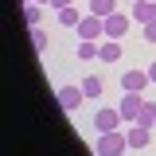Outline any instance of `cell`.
Here are the masks:
<instances>
[{"instance_id":"cell-1","label":"cell","mask_w":156,"mask_h":156,"mask_svg":"<svg viewBox=\"0 0 156 156\" xmlns=\"http://www.w3.org/2000/svg\"><path fill=\"white\" fill-rule=\"evenodd\" d=\"M129 148V136L121 133V129H113V133H98V140H94V152L98 156H121Z\"/></svg>"},{"instance_id":"cell-2","label":"cell","mask_w":156,"mask_h":156,"mask_svg":"<svg viewBox=\"0 0 156 156\" xmlns=\"http://www.w3.org/2000/svg\"><path fill=\"white\" fill-rule=\"evenodd\" d=\"M144 101H148L144 94H129V90H125V94H121V101H117V109H121V117H125V121H136V117H140V109H144Z\"/></svg>"},{"instance_id":"cell-3","label":"cell","mask_w":156,"mask_h":156,"mask_svg":"<svg viewBox=\"0 0 156 156\" xmlns=\"http://www.w3.org/2000/svg\"><path fill=\"white\" fill-rule=\"evenodd\" d=\"M121 109H98L94 113V129L98 133H113V129H121Z\"/></svg>"},{"instance_id":"cell-4","label":"cell","mask_w":156,"mask_h":156,"mask_svg":"<svg viewBox=\"0 0 156 156\" xmlns=\"http://www.w3.org/2000/svg\"><path fill=\"white\" fill-rule=\"evenodd\" d=\"M78 35H82V39H94V43H98V35H105V20L94 16V12H90V16H82V23H78Z\"/></svg>"},{"instance_id":"cell-5","label":"cell","mask_w":156,"mask_h":156,"mask_svg":"<svg viewBox=\"0 0 156 156\" xmlns=\"http://www.w3.org/2000/svg\"><path fill=\"white\" fill-rule=\"evenodd\" d=\"M152 78H148V70H125L121 74V86L129 90V94H144V86H148Z\"/></svg>"},{"instance_id":"cell-6","label":"cell","mask_w":156,"mask_h":156,"mask_svg":"<svg viewBox=\"0 0 156 156\" xmlns=\"http://www.w3.org/2000/svg\"><path fill=\"white\" fill-rule=\"evenodd\" d=\"M129 23H133V16H121V12L105 16V39H121L125 31H129Z\"/></svg>"},{"instance_id":"cell-7","label":"cell","mask_w":156,"mask_h":156,"mask_svg":"<svg viewBox=\"0 0 156 156\" xmlns=\"http://www.w3.org/2000/svg\"><path fill=\"white\" fill-rule=\"evenodd\" d=\"M82 101H86L82 86H62V90H58V105H62V109H78Z\"/></svg>"},{"instance_id":"cell-8","label":"cell","mask_w":156,"mask_h":156,"mask_svg":"<svg viewBox=\"0 0 156 156\" xmlns=\"http://www.w3.org/2000/svg\"><path fill=\"white\" fill-rule=\"evenodd\" d=\"M129 16H133L136 23L144 27L148 20H156V0H136V4H133V12H129Z\"/></svg>"},{"instance_id":"cell-9","label":"cell","mask_w":156,"mask_h":156,"mask_svg":"<svg viewBox=\"0 0 156 156\" xmlns=\"http://www.w3.org/2000/svg\"><path fill=\"white\" fill-rule=\"evenodd\" d=\"M152 133H156V129H148V125H136V121H133V129L125 133V136H129V148H144V144L152 140Z\"/></svg>"},{"instance_id":"cell-10","label":"cell","mask_w":156,"mask_h":156,"mask_svg":"<svg viewBox=\"0 0 156 156\" xmlns=\"http://www.w3.org/2000/svg\"><path fill=\"white\" fill-rule=\"evenodd\" d=\"M98 58H101V62H117V58H121V47H117V39H105V43L98 47Z\"/></svg>"},{"instance_id":"cell-11","label":"cell","mask_w":156,"mask_h":156,"mask_svg":"<svg viewBox=\"0 0 156 156\" xmlns=\"http://www.w3.org/2000/svg\"><path fill=\"white\" fill-rule=\"evenodd\" d=\"M90 12L105 20V16H113V12H117V0H90Z\"/></svg>"},{"instance_id":"cell-12","label":"cell","mask_w":156,"mask_h":156,"mask_svg":"<svg viewBox=\"0 0 156 156\" xmlns=\"http://www.w3.org/2000/svg\"><path fill=\"white\" fill-rule=\"evenodd\" d=\"M55 16H58V23H62V27H78V23H82V16H78L74 4H70V8H62V12H55Z\"/></svg>"},{"instance_id":"cell-13","label":"cell","mask_w":156,"mask_h":156,"mask_svg":"<svg viewBox=\"0 0 156 156\" xmlns=\"http://www.w3.org/2000/svg\"><path fill=\"white\" fill-rule=\"evenodd\" d=\"M23 20H27V27H39V20H43V4H23Z\"/></svg>"},{"instance_id":"cell-14","label":"cell","mask_w":156,"mask_h":156,"mask_svg":"<svg viewBox=\"0 0 156 156\" xmlns=\"http://www.w3.org/2000/svg\"><path fill=\"white\" fill-rule=\"evenodd\" d=\"M82 94H86V98H98V94H101V78L86 74V78H82Z\"/></svg>"},{"instance_id":"cell-15","label":"cell","mask_w":156,"mask_h":156,"mask_svg":"<svg viewBox=\"0 0 156 156\" xmlns=\"http://www.w3.org/2000/svg\"><path fill=\"white\" fill-rule=\"evenodd\" d=\"M98 47H101V43H94V39H82V43H78V58H98Z\"/></svg>"},{"instance_id":"cell-16","label":"cell","mask_w":156,"mask_h":156,"mask_svg":"<svg viewBox=\"0 0 156 156\" xmlns=\"http://www.w3.org/2000/svg\"><path fill=\"white\" fill-rule=\"evenodd\" d=\"M31 43H35V51H47V31L43 27H31Z\"/></svg>"},{"instance_id":"cell-17","label":"cell","mask_w":156,"mask_h":156,"mask_svg":"<svg viewBox=\"0 0 156 156\" xmlns=\"http://www.w3.org/2000/svg\"><path fill=\"white\" fill-rule=\"evenodd\" d=\"M144 39H148V43H156V20H148V23H144Z\"/></svg>"},{"instance_id":"cell-18","label":"cell","mask_w":156,"mask_h":156,"mask_svg":"<svg viewBox=\"0 0 156 156\" xmlns=\"http://www.w3.org/2000/svg\"><path fill=\"white\" fill-rule=\"evenodd\" d=\"M70 4H74V0H51L47 8H55V12H62V8H70Z\"/></svg>"},{"instance_id":"cell-19","label":"cell","mask_w":156,"mask_h":156,"mask_svg":"<svg viewBox=\"0 0 156 156\" xmlns=\"http://www.w3.org/2000/svg\"><path fill=\"white\" fill-rule=\"evenodd\" d=\"M148 78H152V82H156V62H152V66H148Z\"/></svg>"},{"instance_id":"cell-20","label":"cell","mask_w":156,"mask_h":156,"mask_svg":"<svg viewBox=\"0 0 156 156\" xmlns=\"http://www.w3.org/2000/svg\"><path fill=\"white\" fill-rule=\"evenodd\" d=\"M39 4H51V0H39Z\"/></svg>"},{"instance_id":"cell-21","label":"cell","mask_w":156,"mask_h":156,"mask_svg":"<svg viewBox=\"0 0 156 156\" xmlns=\"http://www.w3.org/2000/svg\"><path fill=\"white\" fill-rule=\"evenodd\" d=\"M129 4H136V0H129Z\"/></svg>"},{"instance_id":"cell-22","label":"cell","mask_w":156,"mask_h":156,"mask_svg":"<svg viewBox=\"0 0 156 156\" xmlns=\"http://www.w3.org/2000/svg\"><path fill=\"white\" fill-rule=\"evenodd\" d=\"M152 129H156V125H152Z\"/></svg>"}]
</instances>
